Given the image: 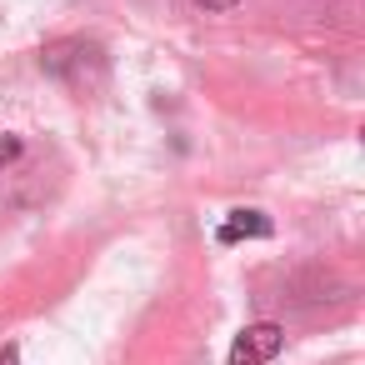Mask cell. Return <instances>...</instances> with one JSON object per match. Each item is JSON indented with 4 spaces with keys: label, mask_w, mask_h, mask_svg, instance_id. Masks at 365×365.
I'll use <instances>...</instances> for the list:
<instances>
[{
    "label": "cell",
    "mask_w": 365,
    "mask_h": 365,
    "mask_svg": "<svg viewBox=\"0 0 365 365\" xmlns=\"http://www.w3.org/2000/svg\"><path fill=\"white\" fill-rule=\"evenodd\" d=\"M41 66H46V76H56L71 91H96L106 81V51L96 41H56V46H46Z\"/></svg>",
    "instance_id": "obj_1"
},
{
    "label": "cell",
    "mask_w": 365,
    "mask_h": 365,
    "mask_svg": "<svg viewBox=\"0 0 365 365\" xmlns=\"http://www.w3.org/2000/svg\"><path fill=\"white\" fill-rule=\"evenodd\" d=\"M280 345H285V330H280L275 320H255V325H245V330L235 335L225 365H265V360L280 355Z\"/></svg>",
    "instance_id": "obj_2"
},
{
    "label": "cell",
    "mask_w": 365,
    "mask_h": 365,
    "mask_svg": "<svg viewBox=\"0 0 365 365\" xmlns=\"http://www.w3.org/2000/svg\"><path fill=\"white\" fill-rule=\"evenodd\" d=\"M270 230H275V225H270L265 210H230V215L220 220L215 240H220V245H240V240H265Z\"/></svg>",
    "instance_id": "obj_3"
},
{
    "label": "cell",
    "mask_w": 365,
    "mask_h": 365,
    "mask_svg": "<svg viewBox=\"0 0 365 365\" xmlns=\"http://www.w3.org/2000/svg\"><path fill=\"white\" fill-rule=\"evenodd\" d=\"M21 155V135H11V130H0V170H6L11 160Z\"/></svg>",
    "instance_id": "obj_4"
},
{
    "label": "cell",
    "mask_w": 365,
    "mask_h": 365,
    "mask_svg": "<svg viewBox=\"0 0 365 365\" xmlns=\"http://www.w3.org/2000/svg\"><path fill=\"white\" fill-rule=\"evenodd\" d=\"M195 6H200V11H215V16H225V11H235V6H240V0H195Z\"/></svg>",
    "instance_id": "obj_5"
},
{
    "label": "cell",
    "mask_w": 365,
    "mask_h": 365,
    "mask_svg": "<svg viewBox=\"0 0 365 365\" xmlns=\"http://www.w3.org/2000/svg\"><path fill=\"white\" fill-rule=\"evenodd\" d=\"M0 365H21V355H16V345H6V350H0Z\"/></svg>",
    "instance_id": "obj_6"
}]
</instances>
